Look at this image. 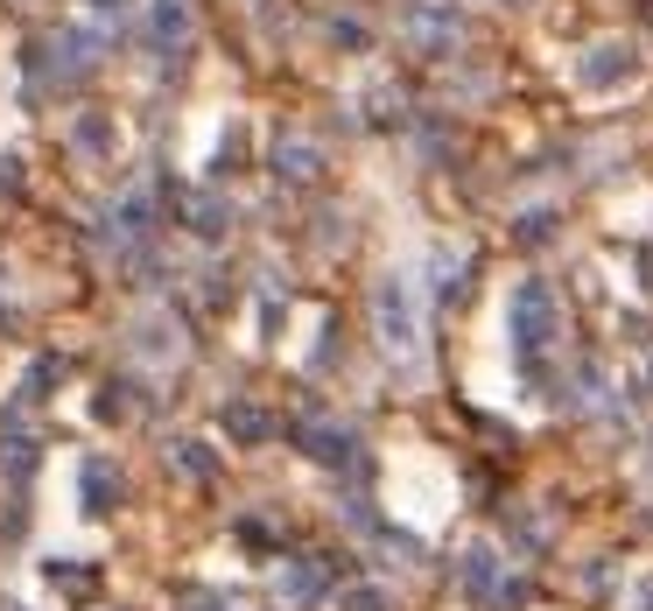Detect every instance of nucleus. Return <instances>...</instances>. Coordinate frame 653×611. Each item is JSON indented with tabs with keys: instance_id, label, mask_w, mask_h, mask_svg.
<instances>
[{
	"instance_id": "12",
	"label": "nucleus",
	"mask_w": 653,
	"mask_h": 611,
	"mask_svg": "<svg viewBox=\"0 0 653 611\" xmlns=\"http://www.w3.org/2000/svg\"><path fill=\"white\" fill-rule=\"evenodd\" d=\"M646 387H653V366H646Z\"/></svg>"
},
{
	"instance_id": "10",
	"label": "nucleus",
	"mask_w": 653,
	"mask_h": 611,
	"mask_svg": "<svg viewBox=\"0 0 653 611\" xmlns=\"http://www.w3.org/2000/svg\"><path fill=\"white\" fill-rule=\"evenodd\" d=\"M281 162H288V176H317V148H302V141H296V148H288V156H281Z\"/></svg>"
},
{
	"instance_id": "8",
	"label": "nucleus",
	"mask_w": 653,
	"mask_h": 611,
	"mask_svg": "<svg viewBox=\"0 0 653 611\" xmlns=\"http://www.w3.org/2000/svg\"><path fill=\"white\" fill-rule=\"evenodd\" d=\"M338 611H387V590H373V583H358V590H344Z\"/></svg>"
},
{
	"instance_id": "3",
	"label": "nucleus",
	"mask_w": 653,
	"mask_h": 611,
	"mask_svg": "<svg viewBox=\"0 0 653 611\" xmlns=\"http://www.w3.org/2000/svg\"><path fill=\"white\" fill-rule=\"evenodd\" d=\"M640 78V43H625V35H611V43H590L584 56H576V85L584 92H619V85H632Z\"/></svg>"
},
{
	"instance_id": "6",
	"label": "nucleus",
	"mask_w": 653,
	"mask_h": 611,
	"mask_svg": "<svg viewBox=\"0 0 653 611\" xmlns=\"http://www.w3.org/2000/svg\"><path fill=\"white\" fill-rule=\"evenodd\" d=\"M464 583L471 590H499V562L485 556V548H471V556H464ZM499 598H506V590H499Z\"/></svg>"
},
{
	"instance_id": "2",
	"label": "nucleus",
	"mask_w": 653,
	"mask_h": 611,
	"mask_svg": "<svg viewBox=\"0 0 653 611\" xmlns=\"http://www.w3.org/2000/svg\"><path fill=\"white\" fill-rule=\"evenodd\" d=\"M373 323H379V345H387V352H400V358H408V352L421 345L415 289H408V281H400V275H387V281H379V289H373Z\"/></svg>"
},
{
	"instance_id": "11",
	"label": "nucleus",
	"mask_w": 653,
	"mask_h": 611,
	"mask_svg": "<svg viewBox=\"0 0 653 611\" xmlns=\"http://www.w3.org/2000/svg\"><path fill=\"white\" fill-rule=\"evenodd\" d=\"M632 598H640V611H653V577H640V583H632Z\"/></svg>"
},
{
	"instance_id": "5",
	"label": "nucleus",
	"mask_w": 653,
	"mask_h": 611,
	"mask_svg": "<svg viewBox=\"0 0 653 611\" xmlns=\"http://www.w3.org/2000/svg\"><path fill=\"white\" fill-rule=\"evenodd\" d=\"M415 35H421V43H450V35H457V14H450V8H415Z\"/></svg>"
},
{
	"instance_id": "9",
	"label": "nucleus",
	"mask_w": 653,
	"mask_h": 611,
	"mask_svg": "<svg viewBox=\"0 0 653 611\" xmlns=\"http://www.w3.org/2000/svg\"><path fill=\"white\" fill-rule=\"evenodd\" d=\"M176 464L190 471V479H211V457H204V443H176Z\"/></svg>"
},
{
	"instance_id": "7",
	"label": "nucleus",
	"mask_w": 653,
	"mask_h": 611,
	"mask_svg": "<svg viewBox=\"0 0 653 611\" xmlns=\"http://www.w3.org/2000/svg\"><path fill=\"white\" fill-rule=\"evenodd\" d=\"M225 429H233L239 443H260V436H267V415H260V408H225Z\"/></svg>"
},
{
	"instance_id": "1",
	"label": "nucleus",
	"mask_w": 653,
	"mask_h": 611,
	"mask_svg": "<svg viewBox=\"0 0 653 611\" xmlns=\"http://www.w3.org/2000/svg\"><path fill=\"white\" fill-rule=\"evenodd\" d=\"M555 331H563V310H555L548 281H521L513 289V345H521V358H542L555 345Z\"/></svg>"
},
{
	"instance_id": "4",
	"label": "nucleus",
	"mask_w": 653,
	"mask_h": 611,
	"mask_svg": "<svg viewBox=\"0 0 653 611\" xmlns=\"http://www.w3.org/2000/svg\"><path fill=\"white\" fill-rule=\"evenodd\" d=\"M302 443H310V457H323V464H344V457H352V436H344V429H323V422L302 429Z\"/></svg>"
}]
</instances>
